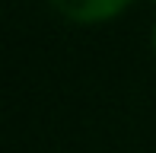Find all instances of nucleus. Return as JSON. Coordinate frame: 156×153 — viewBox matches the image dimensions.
I'll return each mask as SVG.
<instances>
[{
	"instance_id": "nucleus-1",
	"label": "nucleus",
	"mask_w": 156,
	"mask_h": 153,
	"mask_svg": "<svg viewBox=\"0 0 156 153\" xmlns=\"http://www.w3.org/2000/svg\"><path fill=\"white\" fill-rule=\"evenodd\" d=\"M131 0H51V6L70 23H102L124 10Z\"/></svg>"
},
{
	"instance_id": "nucleus-2",
	"label": "nucleus",
	"mask_w": 156,
	"mask_h": 153,
	"mask_svg": "<svg viewBox=\"0 0 156 153\" xmlns=\"http://www.w3.org/2000/svg\"><path fill=\"white\" fill-rule=\"evenodd\" d=\"M153 51H156V26H153Z\"/></svg>"
}]
</instances>
